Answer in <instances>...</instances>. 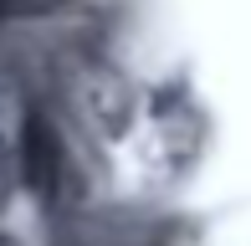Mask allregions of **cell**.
Wrapping results in <instances>:
<instances>
[{"label": "cell", "mask_w": 251, "mask_h": 246, "mask_svg": "<svg viewBox=\"0 0 251 246\" xmlns=\"http://www.w3.org/2000/svg\"><path fill=\"white\" fill-rule=\"evenodd\" d=\"M26 174H31V185H41V190L56 185V144H51L47 123H31V159H26Z\"/></svg>", "instance_id": "obj_1"}]
</instances>
